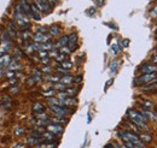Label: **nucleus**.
<instances>
[{
    "instance_id": "nucleus-1",
    "label": "nucleus",
    "mask_w": 157,
    "mask_h": 148,
    "mask_svg": "<svg viewBox=\"0 0 157 148\" xmlns=\"http://www.w3.org/2000/svg\"><path fill=\"white\" fill-rule=\"evenodd\" d=\"M121 137H122V140H123L125 142L132 143V145L134 146V148H145L144 142H141L140 139H139L135 134H133V133L123 131V133H121Z\"/></svg>"
},
{
    "instance_id": "nucleus-2",
    "label": "nucleus",
    "mask_w": 157,
    "mask_h": 148,
    "mask_svg": "<svg viewBox=\"0 0 157 148\" xmlns=\"http://www.w3.org/2000/svg\"><path fill=\"white\" fill-rule=\"evenodd\" d=\"M128 116H129V118L130 120L134 123V124H137L138 126H140V128H146L148 126V124H146V118L140 113V112H137V111H134V110H129L128 111Z\"/></svg>"
},
{
    "instance_id": "nucleus-3",
    "label": "nucleus",
    "mask_w": 157,
    "mask_h": 148,
    "mask_svg": "<svg viewBox=\"0 0 157 148\" xmlns=\"http://www.w3.org/2000/svg\"><path fill=\"white\" fill-rule=\"evenodd\" d=\"M155 78H156V72H154V74H144L143 76L138 77L134 83L135 84H146V83L154 82Z\"/></svg>"
},
{
    "instance_id": "nucleus-4",
    "label": "nucleus",
    "mask_w": 157,
    "mask_h": 148,
    "mask_svg": "<svg viewBox=\"0 0 157 148\" xmlns=\"http://www.w3.org/2000/svg\"><path fill=\"white\" fill-rule=\"evenodd\" d=\"M50 39H51V35H50V34H40V33H36L35 36H34V41H35L36 43L50 42Z\"/></svg>"
},
{
    "instance_id": "nucleus-5",
    "label": "nucleus",
    "mask_w": 157,
    "mask_h": 148,
    "mask_svg": "<svg viewBox=\"0 0 157 148\" xmlns=\"http://www.w3.org/2000/svg\"><path fill=\"white\" fill-rule=\"evenodd\" d=\"M46 129H47V131L52 133L53 135H59V134H62L63 130H64L61 124H48L46 126Z\"/></svg>"
},
{
    "instance_id": "nucleus-6",
    "label": "nucleus",
    "mask_w": 157,
    "mask_h": 148,
    "mask_svg": "<svg viewBox=\"0 0 157 148\" xmlns=\"http://www.w3.org/2000/svg\"><path fill=\"white\" fill-rule=\"evenodd\" d=\"M51 107V110H52V112H55L57 116H59V117H64V116H66L68 115V110L64 107V106H57V105H51L50 106Z\"/></svg>"
},
{
    "instance_id": "nucleus-7",
    "label": "nucleus",
    "mask_w": 157,
    "mask_h": 148,
    "mask_svg": "<svg viewBox=\"0 0 157 148\" xmlns=\"http://www.w3.org/2000/svg\"><path fill=\"white\" fill-rule=\"evenodd\" d=\"M140 71L143 74H154L157 71V65L156 64H145L140 67Z\"/></svg>"
},
{
    "instance_id": "nucleus-8",
    "label": "nucleus",
    "mask_w": 157,
    "mask_h": 148,
    "mask_svg": "<svg viewBox=\"0 0 157 148\" xmlns=\"http://www.w3.org/2000/svg\"><path fill=\"white\" fill-rule=\"evenodd\" d=\"M76 43H77V35L74 33V34H71L69 36V40H68V45L66 46L73 51V50L76 48Z\"/></svg>"
},
{
    "instance_id": "nucleus-9",
    "label": "nucleus",
    "mask_w": 157,
    "mask_h": 148,
    "mask_svg": "<svg viewBox=\"0 0 157 148\" xmlns=\"http://www.w3.org/2000/svg\"><path fill=\"white\" fill-rule=\"evenodd\" d=\"M146 120L148 119H150V120H156L157 119V115L154 112V111H151V110H149V108H143V113H141Z\"/></svg>"
},
{
    "instance_id": "nucleus-10",
    "label": "nucleus",
    "mask_w": 157,
    "mask_h": 148,
    "mask_svg": "<svg viewBox=\"0 0 157 148\" xmlns=\"http://www.w3.org/2000/svg\"><path fill=\"white\" fill-rule=\"evenodd\" d=\"M30 16L34 17L35 21H40L41 18V15H40V10L36 7V5H30Z\"/></svg>"
},
{
    "instance_id": "nucleus-11",
    "label": "nucleus",
    "mask_w": 157,
    "mask_h": 148,
    "mask_svg": "<svg viewBox=\"0 0 157 148\" xmlns=\"http://www.w3.org/2000/svg\"><path fill=\"white\" fill-rule=\"evenodd\" d=\"M74 80H75V78H74L73 76H70V75H64L63 77L59 78V82H61L62 84L68 87V86H70V84L74 82Z\"/></svg>"
},
{
    "instance_id": "nucleus-12",
    "label": "nucleus",
    "mask_w": 157,
    "mask_h": 148,
    "mask_svg": "<svg viewBox=\"0 0 157 148\" xmlns=\"http://www.w3.org/2000/svg\"><path fill=\"white\" fill-rule=\"evenodd\" d=\"M10 63H11V57H10L9 54H4V56L0 58V66H1V69L7 67V66L10 65Z\"/></svg>"
},
{
    "instance_id": "nucleus-13",
    "label": "nucleus",
    "mask_w": 157,
    "mask_h": 148,
    "mask_svg": "<svg viewBox=\"0 0 157 148\" xmlns=\"http://www.w3.org/2000/svg\"><path fill=\"white\" fill-rule=\"evenodd\" d=\"M68 40H69V36L64 35V36H62V37L59 39V41H58L56 45H53V47H55V48H61V47L66 46V45H68Z\"/></svg>"
},
{
    "instance_id": "nucleus-14",
    "label": "nucleus",
    "mask_w": 157,
    "mask_h": 148,
    "mask_svg": "<svg viewBox=\"0 0 157 148\" xmlns=\"http://www.w3.org/2000/svg\"><path fill=\"white\" fill-rule=\"evenodd\" d=\"M33 111L35 113H41V112H45V106L41 104V102H35L33 105Z\"/></svg>"
},
{
    "instance_id": "nucleus-15",
    "label": "nucleus",
    "mask_w": 157,
    "mask_h": 148,
    "mask_svg": "<svg viewBox=\"0 0 157 148\" xmlns=\"http://www.w3.org/2000/svg\"><path fill=\"white\" fill-rule=\"evenodd\" d=\"M41 140H42L41 137H28L27 139V143L29 146H37V145H40Z\"/></svg>"
},
{
    "instance_id": "nucleus-16",
    "label": "nucleus",
    "mask_w": 157,
    "mask_h": 148,
    "mask_svg": "<svg viewBox=\"0 0 157 148\" xmlns=\"http://www.w3.org/2000/svg\"><path fill=\"white\" fill-rule=\"evenodd\" d=\"M61 33H62V30H61V28L58 26H52L50 28V35L51 36H58Z\"/></svg>"
},
{
    "instance_id": "nucleus-17",
    "label": "nucleus",
    "mask_w": 157,
    "mask_h": 148,
    "mask_svg": "<svg viewBox=\"0 0 157 148\" xmlns=\"http://www.w3.org/2000/svg\"><path fill=\"white\" fill-rule=\"evenodd\" d=\"M9 69H10V71H17V70H21L22 66L17 61H11L10 65H9Z\"/></svg>"
},
{
    "instance_id": "nucleus-18",
    "label": "nucleus",
    "mask_w": 157,
    "mask_h": 148,
    "mask_svg": "<svg viewBox=\"0 0 157 148\" xmlns=\"http://www.w3.org/2000/svg\"><path fill=\"white\" fill-rule=\"evenodd\" d=\"M41 137H42V140L45 139V140H47V141H52V140L55 139V135H53L52 133L47 131V133H42V134H41Z\"/></svg>"
},
{
    "instance_id": "nucleus-19",
    "label": "nucleus",
    "mask_w": 157,
    "mask_h": 148,
    "mask_svg": "<svg viewBox=\"0 0 157 148\" xmlns=\"http://www.w3.org/2000/svg\"><path fill=\"white\" fill-rule=\"evenodd\" d=\"M139 139H140V141H141V142H151V139H152V137H151V135L141 134Z\"/></svg>"
},
{
    "instance_id": "nucleus-20",
    "label": "nucleus",
    "mask_w": 157,
    "mask_h": 148,
    "mask_svg": "<svg viewBox=\"0 0 157 148\" xmlns=\"http://www.w3.org/2000/svg\"><path fill=\"white\" fill-rule=\"evenodd\" d=\"M51 120L53 122V124H61V123H65L66 122V118L64 117H56V118H51Z\"/></svg>"
},
{
    "instance_id": "nucleus-21",
    "label": "nucleus",
    "mask_w": 157,
    "mask_h": 148,
    "mask_svg": "<svg viewBox=\"0 0 157 148\" xmlns=\"http://www.w3.org/2000/svg\"><path fill=\"white\" fill-rule=\"evenodd\" d=\"M62 65V67H64V69H66V70H70L71 67H73V63L71 61H69V60H64L63 63H61Z\"/></svg>"
},
{
    "instance_id": "nucleus-22",
    "label": "nucleus",
    "mask_w": 157,
    "mask_h": 148,
    "mask_svg": "<svg viewBox=\"0 0 157 148\" xmlns=\"http://www.w3.org/2000/svg\"><path fill=\"white\" fill-rule=\"evenodd\" d=\"M59 53H62V54H69V53H71V50L68 47V46H64V47H61L59 48Z\"/></svg>"
},
{
    "instance_id": "nucleus-23",
    "label": "nucleus",
    "mask_w": 157,
    "mask_h": 148,
    "mask_svg": "<svg viewBox=\"0 0 157 148\" xmlns=\"http://www.w3.org/2000/svg\"><path fill=\"white\" fill-rule=\"evenodd\" d=\"M64 60H68V56H66V54H62V53H59V54L56 57V61L63 63Z\"/></svg>"
},
{
    "instance_id": "nucleus-24",
    "label": "nucleus",
    "mask_w": 157,
    "mask_h": 148,
    "mask_svg": "<svg viewBox=\"0 0 157 148\" xmlns=\"http://www.w3.org/2000/svg\"><path fill=\"white\" fill-rule=\"evenodd\" d=\"M117 66H119V63L115 60V61H112L111 64H110V71L114 74V72H116V70H117Z\"/></svg>"
},
{
    "instance_id": "nucleus-25",
    "label": "nucleus",
    "mask_w": 157,
    "mask_h": 148,
    "mask_svg": "<svg viewBox=\"0 0 157 148\" xmlns=\"http://www.w3.org/2000/svg\"><path fill=\"white\" fill-rule=\"evenodd\" d=\"M55 90L53 89H48V90H46V91H42V94H44V96H47V98H52L53 95H55Z\"/></svg>"
},
{
    "instance_id": "nucleus-26",
    "label": "nucleus",
    "mask_w": 157,
    "mask_h": 148,
    "mask_svg": "<svg viewBox=\"0 0 157 148\" xmlns=\"http://www.w3.org/2000/svg\"><path fill=\"white\" fill-rule=\"evenodd\" d=\"M111 50H112V53H114V54H117V53H120L121 47H120L117 43H114V45L111 46Z\"/></svg>"
},
{
    "instance_id": "nucleus-27",
    "label": "nucleus",
    "mask_w": 157,
    "mask_h": 148,
    "mask_svg": "<svg viewBox=\"0 0 157 148\" xmlns=\"http://www.w3.org/2000/svg\"><path fill=\"white\" fill-rule=\"evenodd\" d=\"M23 134H24V129H23L22 126H18V128L15 129V135H16V136H21V135H23Z\"/></svg>"
},
{
    "instance_id": "nucleus-28",
    "label": "nucleus",
    "mask_w": 157,
    "mask_h": 148,
    "mask_svg": "<svg viewBox=\"0 0 157 148\" xmlns=\"http://www.w3.org/2000/svg\"><path fill=\"white\" fill-rule=\"evenodd\" d=\"M56 70H57L58 72H61V74H64V75H69V70L64 69V67H62V66H57V67H56Z\"/></svg>"
},
{
    "instance_id": "nucleus-29",
    "label": "nucleus",
    "mask_w": 157,
    "mask_h": 148,
    "mask_svg": "<svg viewBox=\"0 0 157 148\" xmlns=\"http://www.w3.org/2000/svg\"><path fill=\"white\" fill-rule=\"evenodd\" d=\"M37 148H56V145H52V143H45V145H37Z\"/></svg>"
},
{
    "instance_id": "nucleus-30",
    "label": "nucleus",
    "mask_w": 157,
    "mask_h": 148,
    "mask_svg": "<svg viewBox=\"0 0 157 148\" xmlns=\"http://www.w3.org/2000/svg\"><path fill=\"white\" fill-rule=\"evenodd\" d=\"M59 78H61V77H58V76H48V77H47V80H48L50 82H59Z\"/></svg>"
},
{
    "instance_id": "nucleus-31",
    "label": "nucleus",
    "mask_w": 157,
    "mask_h": 148,
    "mask_svg": "<svg viewBox=\"0 0 157 148\" xmlns=\"http://www.w3.org/2000/svg\"><path fill=\"white\" fill-rule=\"evenodd\" d=\"M52 72V67L51 66H44L42 67V74H51Z\"/></svg>"
},
{
    "instance_id": "nucleus-32",
    "label": "nucleus",
    "mask_w": 157,
    "mask_h": 148,
    "mask_svg": "<svg viewBox=\"0 0 157 148\" xmlns=\"http://www.w3.org/2000/svg\"><path fill=\"white\" fill-rule=\"evenodd\" d=\"M39 56L41 57V59L47 58L48 57V52H46V51H39Z\"/></svg>"
},
{
    "instance_id": "nucleus-33",
    "label": "nucleus",
    "mask_w": 157,
    "mask_h": 148,
    "mask_svg": "<svg viewBox=\"0 0 157 148\" xmlns=\"http://www.w3.org/2000/svg\"><path fill=\"white\" fill-rule=\"evenodd\" d=\"M155 88H157V83L155 82H152V84H150V86H148V87H144V90H149V89H155Z\"/></svg>"
},
{
    "instance_id": "nucleus-34",
    "label": "nucleus",
    "mask_w": 157,
    "mask_h": 148,
    "mask_svg": "<svg viewBox=\"0 0 157 148\" xmlns=\"http://www.w3.org/2000/svg\"><path fill=\"white\" fill-rule=\"evenodd\" d=\"M12 148H26V145L24 143H16L12 146Z\"/></svg>"
},
{
    "instance_id": "nucleus-35",
    "label": "nucleus",
    "mask_w": 157,
    "mask_h": 148,
    "mask_svg": "<svg viewBox=\"0 0 157 148\" xmlns=\"http://www.w3.org/2000/svg\"><path fill=\"white\" fill-rule=\"evenodd\" d=\"M104 1H105V0H94V2H95L98 6H103V5H104Z\"/></svg>"
},
{
    "instance_id": "nucleus-36",
    "label": "nucleus",
    "mask_w": 157,
    "mask_h": 148,
    "mask_svg": "<svg viewBox=\"0 0 157 148\" xmlns=\"http://www.w3.org/2000/svg\"><path fill=\"white\" fill-rule=\"evenodd\" d=\"M29 36H30V34H29V30H26V31L23 33V37H24V39L27 40V39H28Z\"/></svg>"
},
{
    "instance_id": "nucleus-37",
    "label": "nucleus",
    "mask_w": 157,
    "mask_h": 148,
    "mask_svg": "<svg viewBox=\"0 0 157 148\" xmlns=\"http://www.w3.org/2000/svg\"><path fill=\"white\" fill-rule=\"evenodd\" d=\"M151 15H152V16H157V5H156V7L151 11Z\"/></svg>"
},
{
    "instance_id": "nucleus-38",
    "label": "nucleus",
    "mask_w": 157,
    "mask_h": 148,
    "mask_svg": "<svg viewBox=\"0 0 157 148\" xmlns=\"http://www.w3.org/2000/svg\"><path fill=\"white\" fill-rule=\"evenodd\" d=\"M151 60L154 61V64H157V54H155V56H152V58H151Z\"/></svg>"
},
{
    "instance_id": "nucleus-39",
    "label": "nucleus",
    "mask_w": 157,
    "mask_h": 148,
    "mask_svg": "<svg viewBox=\"0 0 157 148\" xmlns=\"http://www.w3.org/2000/svg\"><path fill=\"white\" fill-rule=\"evenodd\" d=\"M48 61H50V59H48V58H45V59H41V63H42V64H45V65H46V64H47Z\"/></svg>"
},
{
    "instance_id": "nucleus-40",
    "label": "nucleus",
    "mask_w": 157,
    "mask_h": 148,
    "mask_svg": "<svg viewBox=\"0 0 157 148\" xmlns=\"http://www.w3.org/2000/svg\"><path fill=\"white\" fill-rule=\"evenodd\" d=\"M128 42H129L128 40H123V46H125V47H127V46H128Z\"/></svg>"
},
{
    "instance_id": "nucleus-41",
    "label": "nucleus",
    "mask_w": 157,
    "mask_h": 148,
    "mask_svg": "<svg viewBox=\"0 0 157 148\" xmlns=\"http://www.w3.org/2000/svg\"><path fill=\"white\" fill-rule=\"evenodd\" d=\"M111 83H112V80H109V82H108V84H106V87H105V88H108V86H110Z\"/></svg>"
},
{
    "instance_id": "nucleus-42",
    "label": "nucleus",
    "mask_w": 157,
    "mask_h": 148,
    "mask_svg": "<svg viewBox=\"0 0 157 148\" xmlns=\"http://www.w3.org/2000/svg\"><path fill=\"white\" fill-rule=\"evenodd\" d=\"M2 56H4V51H2V50H1V48H0V58H1V57H2Z\"/></svg>"
},
{
    "instance_id": "nucleus-43",
    "label": "nucleus",
    "mask_w": 157,
    "mask_h": 148,
    "mask_svg": "<svg viewBox=\"0 0 157 148\" xmlns=\"http://www.w3.org/2000/svg\"><path fill=\"white\" fill-rule=\"evenodd\" d=\"M105 148H114V146H112V145H108Z\"/></svg>"
},
{
    "instance_id": "nucleus-44",
    "label": "nucleus",
    "mask_w": 157,
    "mask_h": 148,
    "mask_svg": "<svg viewBox=\"0 0 157 148\" xmlns=\"http://www.w3.org/2000/svg\"><path fill=\"white\" fill-rule=\"evenodd\" d=\"M154 82H156V83H157V77L155 78V80H154Z\"/></svg>"
}]
</instances>
